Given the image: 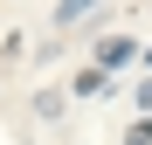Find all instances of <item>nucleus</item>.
<instances>
[{"label":"nucleus","instance_id":"nucleus-1","mask_svg":"<svg viewBox=\"0 0 152 145\" xmlns=\"http://www.w3.org/2000/svg\"><path fill=\"white\" fill-rule=\"evenodd\" d=\"M83 7H90V0H62V7H56V21H76Z\"/></svg>","mask_w":152,"mask_h":145}]
</instances>
